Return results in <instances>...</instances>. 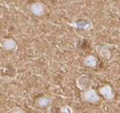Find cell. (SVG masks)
Instances as JSON below:
<instances>
[{
  "label": "cell",
  "mask_w": 120,
  "mask_h": 113,
  "mask_svg": "<svg viewBox=\"0 0 120 113\" xmlns=\"http://www.w3.org/2000/svg\"><path fill=\"white\" fill-rule=\"evenodd\" d=\"M80 100L83 103L97 105L100 102L101 98H100V94H98L96 89H94L93 88H90V89H87L81 91Z\"/></svg>",
  "instance_id": "cell-1"
},
{
  "label": "cell",
  "mask_w": 120,
  "mask_h": 113,
  "mask_svg": "<svg viewBox=\"0 0 120 113\" xmlns=\"http://www.w3.org/2000/svg\"><path fill=\"white\" fill-rule=\"evenodd\" d=\"M27 10L31 14L38 17L45 16L49 12L48 7L43 2H33L31 4H29L27 6Z\"/></svg>",
  "instance_id": "cell-2"
},
{
  "label": "cell",
  "mask_w": 120,
  "mask_h": 113,
  "mask_svg": "<svg viewBox=\"0 0 120 113\" xmlns=\"http://www.w3.org/2000/svg\"><path fill=\"white\" fill-rule=\"evenodd\" d=\"M70 26L72 28H74V29L81 30V31H87V32L94 29L93 22L88 18H83V19H80V20L74 21L73 23L70 24Z\"/></svg>",
  "instance_id": "cell-3"
},
{
  "label": "cell",
  "mask_w": 120,
  "mask_h": 113,
  "mask_svg": "<svg viewBox=\"0 0 120 113\" xmlns=\"http://www.w3.org/2000/svg\"><path fill=\"white\" fill-rule=\"evenodd\" d=\"M76 85H77V88L79 89V90H85L87 89H90L93 87L94 85V82L93 80L91 79L89 75H86V74H83V75H80L79 77L77 78L76 80Z\"/></svg>",
  "instance_id": "cell-4"
},
{
  "label": "cell",
  "mask_w": 120,
  "mask_h": 113,
  "mask_svg": "<svg viewBox=\"0 0 120 113\" xmlns=\"http://www.w3.org/2000/svg\"><path fill=\"white\" fill-rule=\"evenodd\" d=\"M0 47L5 51L15 53L18 49V44L13 38H2L0 42Z\"/></svg>",
  "instance_id": "cell-5"
},
{
  "label": "cell",
  "mask_w": 120,
  "mask_h": 113,
  "mask_svg": "<svg viewBox=\"0 0 120 113\" xmlns=\"http://www.w3.org/2000/svg\"><path fill=\"white\" fill-rule=\"evenodd\" d=\"M111 48H112V45H110L109 43H104L103 45H97L95 47V49H96V52L100 57H102L103 59L109 60L112 57Z\"/></svg>",
  "instance_id": "cell-6"
},
{
  "label": "cell",
  "mask_w": 120,
  "mask_h": 113,
  "mask_svg": "<svg viewBox=\"0 0 120 113\" xmlns=\"http://www.w3.org/2000/svg\"><path fill=\"white\" fill-rule=\"evenodd\" d=\"M98 92L104 99H106L108 101H112L115 97V93L110 85H104V86L100 87L98 89Z\"/></svg>",
  "instance_id": "cell-7"
},
{
  "label": "cell",
  "mask_w": 120,
  "mask_h": 113,
  "mask_svg": "<svg viewBox=\"0 0 120 113\" xmlns=\"http://www.w3.org/2000/svg\"><path fill=\"white\" fill-rule=\"evenodd\" d=\"M83 64L84 66L88 67V68H91V69H96L98 65V58L96 57L95 55H87L86 57H84L83 59Z\"/></svg>",
  "instance_id": "cell-8"
},
{
  "label": "cell",
  "mask_w": 120,
  "mask_h": 113,
  "mask_svg": "<svg viewBox=\"0 0 120 113\" xmlns=\"http://www.w3.org/2000/svg\"><path fill=\"white\" fill-rule=\"evenodd\" d=\"M52 105V100L51 98L47 96H42L36 100V105L40 108H48Z\"/></svg>",
  "instance_id": "cell-9"
},
{
  "label": "cell",
  "mask_w": 120,
  "mask_h": 113,
  "mask_svg": "<svg viewBox=\"0 0 120 113\" xmlns=\"http://www.w3.org/2000/svg\"><path fill=\"white\" fill-rule=\"evenodd\" d=\"M7 113H26V111L20 106H13L10 110H8Z\"/></svg>",
  "instance_id": "cell-10"
},
{
  "label": "cell",
  "mask_w": 120,
  "mask_h": 113,
  "mask_svg": "<svg viewBox=\"0 0 120 113\" xmlns=\"http://www.w3.org/2000/svg\"><path fill=\"white\" fill-rule=\"evenodd\" d=\"M60 112H62V113H73V112H75V110L69 105H64V106L60 108Z\"/></svg>",
  "instance_id": "cell-11"
}]
</instances>
